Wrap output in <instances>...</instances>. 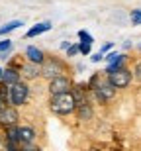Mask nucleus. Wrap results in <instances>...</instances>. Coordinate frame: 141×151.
I'll list each match as a JSON object with an SVG mask.
<instances>
[{"mask_svg":"<svg viewBox=\"0 0 141 151\" xmlns=\"http://www.w3.org/2000/svg\"><path fill=\"white\" fill-rule=\"evenodd\" d=\"M77 100H74L73 92H61V94H51L49 96V112L55 116H71L74 114Z\"/></svg>","mask_w":141,"mask_h":151,"instance_id":"nucleus-1","label":"nucleus"},{"mask_svg":"<svg viewBox=\"0 0 141 151\" xmlns=\"http://www.w3.org/2000/svg\"><path fill=\"white\" fill-rule=\"evenodd\" d=\"M39 75L47 81L61 75H67V63L59 57H45V61L39 65Z\"/></svg>","mask_w":141,"mask_h":151,"instance_id":"nucleus-2","label":"nucleus"},{"mask_svg":"<svg viewBox=\"0 0 141 151\" xmlns=\"http://www.w3.org/2000/svg\"><path fill=\"white\" fill-rule=\"evenodd\" d=\"M29 100V84L26 81H20V83L8 86V106L20 108L26 106Z\"/></svg>","mask_w":141,"mask_h":151,"instance_id":"nucleus-3","label":"nucleus"},{"mask_svg":"<svg viewBox=\"0 0 141 151\" xmlns=\"http://www.w3.org/2000/svg\"><path fill=\"white\" fill-rule=\"evenodd\" d=\"M106 81L112 84L116 90H124L131 84L133 73H131V69L124 67V69H120V71H116V73H112V75H106Z\"/></svg>","mask_w":141,"mask_h":151,"instance_id":"nucleus-4","label":"nucleus"},{"mask_svg":"<svg viewBox=\"0 0 141 151\" xmlns=\"http://www.w3.org/2000/svg\"><path fill=\"white\" fill-rule=\"evenodd\" d=\"M92 92H94V98L100 102V104H108V102H112L114 98H116V94H118V90L114 88L108 81H98V84L92 88Z\"/></svg>","mask_w":141,"mask_h":151,"instance_id":"nucleus-5","label":"nucleus"},{"mask_svg":"<svg viewBox=\"0 0 141 151\" xmlns=\"http://www.w3.org/2000/svg\"><path fill=\"white\" fill-rule=\"evenodd\" d=\"M73 81L69 75H61V77H55L47 81V90H49V96L51 94H61V92H71L73 88Z\"/></svg>","mask_w":141,"mask_h":151,"instance_id":"nucleus-6","label":"nucleus"},{"mask_svg":"<svg viewBox=\"0 0 141 151\" xmlns=\"http://www.w3.org/2000/svg\"><path fill=\"white\" fill-rule=\"evenodd\" d=\"M20 124V112L18 108L14 106H2L0 108V128H12V126H18Z\"/></svg>","mask_w":141,"mask_h":151,"instance_id":"nucleus-7","label":"nucleus"},{"mask_svg":"<svg viewBox=\"0 0 141 151\" xmlns=\"http://www.w3.org/2000/svg\"><path fill=\"white\" fill-rule=\"evenodd\" d=\"M37 132L34 126H18V139H20V147H28L34 145Z\"/></svg>","mask_w":141,"mask_h":151,"instance_id":"nucleus-8","label":"nucleus"},{"mask_svg":"<svg viewBox=\"0 0 141 151\" xmlns=\"http://www.w3.org/2000/svg\"><path fill=\"white\" fill-rule=\"evenodd\" d=\"M74 116H77V120H80V122H88V120H92V116H94V108H92V104L88 100H82L74 108Z\"/></svg>","mask_w":141,"mask_h":151,"instance_id":"nucleus-9","label":"nucleus"},{"mask_svg":"<svg viewBox=\"0 0 141 151\" xmlns=\"http://www.w3.org/2000/svg\"><path fill=\"white\" fill-rule=\"evenodd\" d=\"M20 75H22V81H37L41 77L39 75V65H34V63H22L20 65Z\"/></svg>","mask_w":141,"mask_h":151,"instance_id":"nucleus-10","label":"nucleus"},{"mask_svg":"<svg viewBox=\"0 0 141 151\" xmlns=\"http://www.w3.org/2000/svg\"><path fill=\"white\" fill-rule=\"evenodd\" d=\"M22 81V75H20V67H6L2 69V81L0 83H4L6 86H12V84H16Z\"/></svg>","mask_w":141,"mask_h":151,"instance_id":"nucleus-11","label":"nucleus"},{"mask_svg":"<svg viewBox=\"0 0 141 151\" xmlns=\"http://www.w3.org/2000/svg\"><path fill=\"white\" fill-rule=\"evenodd\" d=\"M45 53H43V49H39V47H35V45H29L28 49H26V61L28 63H34V65H41V63L45 61Z\"/></svg>","mask_w":141,"mask_h":151,"instance_id":"nucleus-12","label":"nucleus"},{"mask_svg":"<svg viewBox=\"0 0 141 151\" xmlns=\"http://www.w3.org/2000/svg\"><path fill=\"white\" fill-rule=\"evenodd\" d=\"M51 28H53V26H51V22H49V20H47V22H41V24H35L34 28H29V29H28L26 37H28V39L37 37V35H41V34H45V32H49Z\"/></svg>","mask_w":141,"mask_h":151,"instance_id":"nucleus-13","label":"nucleus"},{"mask_svg":"<svg viewBox=\"0 0 141 151\" xmlns=\"http://www.w3.org/2000/svg\"><path fill=\"white\" fill-rule=\"evenodd\" d=\"M125 61H127V55H125V53L118 55L112 63H108V65H106V75H112V73H116V71H120V69H124Z\"/></svg>","mask_w":141,"mask_h":151,"instance_id":"nucleus-14","label":"nucleus"},{"mask_svg":"<svg viewBox=\"0 0 141 151\" xmlns=\"http://www.w3.org/2000/svg\"><path fill=\"white\" fill-rule=\"evenodd\" d=\"M12 49H14V41H12L10 37H4V39H0V59H8L12 53Z\"/></svg>","mask_w":141,"mask_h":151,"instance_id":"nucleus-15","label":"nucleus"},{"mask_svg":"<svg viewBox=\"0 0 141 151\" xmlns=\"http://www.w3.org/2000/svg\"><path fill=\"white\" fill-rule=\"evenodd\" d=\"M20 26H24L22 20H12V22H6L4 26L0 28V37H4V35L12 34V32H14V29H18Z\"/></svg>","mask_w":141,"mask_h":151,"instance_id":"nucleus-16","label":"nucleus"},{"mask_svg":"<svg viewBox=\"0 0 141 151\" xmlns=\"http://www.w3.org/2000/svg\"><path fill=\"white\" fill-rule=\"evenodd\" d=\"M79 53L80 55H90L92 53V43H88V41H79Z\"/></svg>","mask_w":141,"mask_h":151,"instance_id":"nucleus-17","label":"nucleus"},{"mask_svg":"<svg viewBox=\"0 0 141 151\" xmlns=\"http://www.w3.org/2000/svg\"><path fill=\"white\" fill-rule=\"evenodd\" d=\"M130 18H131V24H133V26H141V10L139 8H137V10H131Z\"/></svg>","mask_w":141,"mask_h":151,"instance_id":"nucleus-18","label":"nucleus"},{"mask_svg":"<svg viewBox=\"0 0 141 151\" xmlns=\"http://www.w3.org/2000/svg\"><path fill=\"white\" fill-rule=\"evenodd\" d=\"M79 39H80V41H88V43H94V37H92V35L88 34L86 29H80V32H79Z\"/></svg>","mask_w":141,"mask_h":151,"instance_id":"nucleus-19","label":"nucleus"},{"mask_svg":"<svg viewBox=\"0 0 141 151\" xmlns=\"http://www.w3.org/2000/svg\"><path fill=\"white\" fill-rule=\"evenodd\" d=\"M65 51H67V57H77L79 55V43H71Z\"/></svg>","mask_w":141,"mask_h":151,"instance_id":"nucleus-20","label":"nucleus"},{"mask_svg":"<svg viewBox=\"0 0 141 151\" xmlns=\"http://www.w3.org/2000/svg\"><path fill=\"white\" fill-rule=\"evenodd\" d=\"M131 73H133V78H135L137 83H141V61L135 63V67H133V71H131Z\"/></svg>","mask_w":141,"mask_h":151,"instance_id":"nucleus-21","label":"nucleus"},{"mask_svg":"<svg viewBox=\"0 0 141 151\" xmlns=\"http://www.w3.org/2000/svg\"><path fill=\"white\" fill-rule=\"evenodd\" d=\"M102 59H104V53H100V51H98V53H92V63H98V61H102Z\"/></svg>","mask_w":141,"mask_h":151,"instance_id":"nucleus-22","label":"nucleus"},{"mask_svg":"<svg viewBox=\"0 0 141 151\" xmlns=\"http://www.w3.org/2000/svg\"><path fill=\"white\" fill-rule=\"evenodd\" d=\"M116 57H118V53H116V51H112V53H108V55L104 57V59H106V63H112L114 59H116Z\"/></svg>","mask_w":141,"mask_h":151,"instance_id":"nucleus-23","label":"nucleus"},{"mask_svg":"<svg viewBox=\"0 0 141 151\" xmlns=\"http://www.w3.org/2000/svg\"><path fill=\"white\" fill-rule=\"evenodd\" d=\"M20 151H41V147H35V145H28V147H22Z\"/></svg>","mask_w":141,"mask_h":151,"instance_id":"nucleus-24","label":"nucleus"},{"mask_svg":"<svg viewBox=\"0 0 141 151\" xmlns=\"http://www.w3.org/2000/svg\"><path fill=\"white\" fill-rule=\"evenodd\" d=\"M110 49H112V43H106V45L100 49V53H106V51H110Z\"/></svg>","mask_w":141,"mask_h":151,"instance_id":"nucleus-25","label":"nucleus"},{"mask_svg":"<svg viewBox=\"0 0 141 151\" xmlns=\"http://www.w3.org/2000/svg\"><path fill=\"white\" fill-rule=\"evenodd\" d=\"M69 45H71V41H63V43H61V49H67Z\"/></svg>","mask_w":141,"mask_h":151,"instance_id":"nucleus-26","label":"nucleus"},{"mask_svg":"<svg viewBox=\"0 0 141 151\" xmlns=\"http://www.w3.org/2000/svg\"><path fill=\"white\" fill-rule=\"evenodd\" d=\"M88 151H102V149H100V147H96V145H94V147H90Z\"/></svg>","mask_w":141,"mask_h":151,"instance_id":"nucleus-27","label":"nucleus"},{"mask_svg":"<svg viewBox=\"0 0 141 151\" xmlns=\"http://www.w3.org/2000/svg\"><path fill=\"white\" fill-rule=\"evenodd\" d=\"M2 106H4V102H2V98H0V108H2Z\"/></svg>","mask_w":141,"mask_h":151,"instance_id":"nucleus-28","label":"nucleus"},{"mask_svg":"<svg viewBox=\"0 0 141 151\" xmlns=\"http://www.w3.org/2000/svg\"><path fill=\"white\" fill-rule=\"evenodd\" d=\"M0 81H2V67H0Z\"/></svg>","mask_w":141,"mask_h":151,"instance_id":"nucleus-29","label":"nucleus"},{"mask_svg":"<svg viewBox=\"0 0 141 151\" xmlns=\"http://www.w3.org/2000/svg\"><path fill=\"white\" fill-rule=\"evenodd\" d=\"M114 151H122V149H114Z\"/></svg>","mask_w":141,"mask_h":151,"instance_id":"nucleus-30","label":"nucleus"}]
</instances>
